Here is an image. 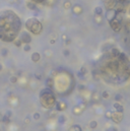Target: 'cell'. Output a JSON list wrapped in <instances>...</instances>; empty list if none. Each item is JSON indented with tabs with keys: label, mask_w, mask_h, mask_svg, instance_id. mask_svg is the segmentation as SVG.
I'll list each match as a JSON object with an SVG mask.
<instances>
[{
	"label": "cell",
	"mask_w": 130,
	"mask_h": 131,
	"mask_svg": "<svg viewBox=\"0 0 130 131\" xmlns=\"http://www.w3.org/2000/svg\"><path fill=\"white\" fill-rule=\"evenodd\" d=\"M117 16V11L115 9H110V10H107L106 12V18L108 19V21H112L113 19H115Z\"/></svg>",
	"instance_id": "cell-6"
},
{
	"label": "cell",
	"mask_w": 130,
	"mask_h": 131,
	"mask_svg": "<svg viewBox=\"0 0 130 131\" xmlns=\"http://www.w3.org/2000/svg\"><path fill=\"white\" fill-rule=\"evenodd\" d=\"M128 12H129V14H130V7H129V9H128Z\"/></svg>",
	"instance_id": "cell-41"
},
{
	"label": "cell",
	"mask_w": 130,
	"mask_h": 131,
	"mask_svg": "<svg viewBox=\"0 0 130 131\" xmlns=\"http://www.w3.org/2000/svg\"><path fill=\"white\" fill-rule=\"evenodd\" d=\"M66 107H67L66 104H65V103H61V102L57 103V105H56V108H57L58 111H64L65 109H66Z\"/></svg>",
	"instance_id": "cell-11"
},
{
	"label": "cell",
	"mask_w": 130,
	"mask_h": 131,
	"mask_svg": "<svg viewBox=\"0 0 130 131\" xmlns=\"http://www.w3.org/2000/svg\"><path fill=\"white\" fill-rule=\"evenodd\" d=\"M36 78H37V79H42V76L39 75V74H36Z\"/></svg>",
	"instance_id": "cell-37"
},
{
	"label": "cell",
	"mask_w": 130,
	"mask_h": 131,
	"mask_svg": "<svg viewBox=\"0 0 130 131\" xmlns=\"http://www.w3.org/2000/svg\"><path fill=\"white\" fill-rule=\"evenodd\" d=\"M50 43H51V44H54V43H55V40H51Z\"/></svg>",
	"instance_id": "cell-40"
},
{
	"label": "cell",
	"mask_w": 130,
	"mask_h": 131,
	"mask_svg": "<svg viewBox=\"0 0 130 131\" xmlns=\"http://www.w3.org/2000/svg\"><path fill=\"white\" fill-rule=\"evenodd\" d=\"M68 1H70V0H68Z\"/></svg>",
	"instance_id": "cell-42"
},
{
	"label": "cell",
	"mask_w": 130,
	"mask_h": 131,
	"mask_svg": "<svg viewBox=\"0 0 130 131\" xmlns=\"http://www.w3.org/2000/svg\"><path fill=\"white\" fill-rule=\"evenodd\" d=\"M113 107H114V109L116 110V112H120V113H122L123 112V106L119 103V102H116V103H114V105H113Z\"/></svg>",
	"instance_id": "cell-10"
},
{
	"label": "cell",
	"mask_w": 130,
	"mask_h": 131,
	"mask_svg": "<svg viewBox=\"0 0 130 131\" xmlns=\"http://www.w3.org/2000/svg\"><path fill=\"white\" fill-rule=\"evenodd\" d=\"M63 55H64V56H68V55H69V50H67V49L63 50Z\"/></svg>",
	"instance_id": "cell-31"
},
{
	"label": "cell",
	"mask_w": 130,
	"mask_h": 131,
	"mask_svg": "<svg viewBox=\"0 0 130 131\" xmlns=\"http://www.w3.org/2000/svg\"><path fill=\"white\" fill-rule=\"evenodd\" d=\"M21 44H23V42H21V40H20V39H17V40H15V41H14V45H15L16 47H20V46H21Z\"/></svg>",
	"instance_id": "cell-23"
},
{
	"label": "cell",
	"mask_w": 130,
	"mask_h": 131,
	"mask_svg": "<svg viewBox=\"0 0 130 131\" xmlns=\"http://www.w3.org/2000/svg\"><path fill=\"white\" fill-rule=\"evenodd\" d=\"M95 21H96L98 25H101V24L103 23L102 15H95Z\"/></svg>",
	"instance_id": "cell-15"
},
{
	"label": "cell",
	"mask_w": 130,
	"mask_h": 131,
	"mask_svg": "<svg viewBox=\"0 0 130 131\" xmlns=\"http://www.w3.org/2000/svg\"><path fill=\"white\" fill-rule=\"evenodd\" d=\"M19 39H20L21 42L25 43V44H30V43L32 42V36H31L28 32H23Z\"/></svg>",
	"instance_id": "cell-5"
},
{
	"label": "cell",
	"mask_w": 130,
	"mask_h": 131,
	"mask_svg": "<svg viewBox=\"0 0 130 131\" xmlns=\"http://www.w3.org/2000/svg\"><path fill=\"white\" fill-rule=\"evenodd\" d=\"M40 117H41V115H40V113H38V112L34 113V115H33V118H34L35 120H39Z\"/></svg>",
	"instance_id": "cell-27"
},
{
	"label": "cell",
	"mask_w": 130,
	"mask_h": 131,
	"mask_svg": "<svg viewBox=\"0 0 130 131\" xmlns=\"http://www.w3.org/2000/svg\"><path fill=\"white\" fill-rule=\"evenodd\" d=\"M16 81H17V77H16L15 75L10 76V82H11V83H16Z\"/></svg>",
	"instance_id": "cell-25"
},
{
	"label": "cell",
	"mask_w": 130,
	"mask_h": 131,
	"mask_svg": "<svg viewBox=\"0 0 130 131\" xmlns=\"http://www.w3.org/2000/svg\"><path fill=\"white\" fill-rule=\"evenodd\" d=\"M0 53H1V55H2L3 57H6V56L8 55V49H6V48H2V49H1V51H0Z\"/></svg>",
	"instance_id": "cell-18"
},
{
	"label": "cell",
	"mask_w": 130,
	"mask_h": 131,
	"mask_svg": "<svg viewBox=\"0 0 130 131\" xmlns=\"http://www.w3.org/2000/svg\"><path fill=\"white\" fill-rule=\"evenodd\" d=\"M26 27H27V29H28L30 32H32V33L35 34V35H39V34L42 33V31H43V26H42V24H41L37 18H35V17L29 18V19L26 21Z\"/></svg>",
	"instance_id": "cell-2"
},
{
	"label": "cell",
	"mask_w": 130,
	"mask_h": 131,
	"mask_svg": "<svg viewBox=\"0 0 130 131\" xmlns=\"http://www.w3.org/2000/svg\"><path fill=\"white\" fill-rule=\"evenodd\" d=\"M65 121H66V118H65L64 116H60V117H59V122H60V123H64Z\"/></svg>",
	"instance_id": "cell-29"
},
{
	"label": "cell",
	"mask_w": 130,
	"mask_h": 131,
	"mask_svg": "<svg viewBox=\"0 0 130 131\" xmlns=\"http://www.w3.org/2000/svg\"><path fill=\"white\" fill-rule=\"evenodd\" d=\"M70 42H71V40L67 39V40H66V45H69V44H70Z\"/></svg>",
	"instance_id": "cell-38"
},
{
	"label": "cell",
	"mask_w": 130,
	"mask_h": 131,
	"mask_svg": "<svg viewBox=\"0 0 130 131\" xmlns=\"http://www.w3.org/2000/svg\"><path fill=\"white\" fill-rule=\"evenodd\" d=\"M122 100H123V97H122L121 95H119V94H118V95H116V96H115V101L120 102V101H122Z\"/></svg>",
	"instance_id": "cell-26"
},
{
	"label": "cell",
	"mask_w": 130,
	"mask_h": 131,
	"mask_svg": "<svg viewBox=\"0 0 130 131\" xmlns=\"http://www.w3.org/2000/svg\"><path fill=\"white\" fill-rule=\"evenodd\" d=\"M31 58H32L33 62L37 63V62H39L40 59H41V54H40L39 52H34V53L32 54V56H31Z\"/></svg>",
	"instance_id": "cell-9"
},
{
	"label": "cell",
	"mask_w": 130,
	"mask_h": 131,
	"mask_svg": "<svg viewBox=\"0 0 130 131\" xmlns=\"http://www.w3.org/2000/svg\"><path fill=\"white\" fill-rule=\"evenodd\" d=\"M63 6H64V8H65V9H69V8H71L72 4H71V2H70V1H68V0H66V1L64 2Z\"/></svg>",
	"instance_id": "cell-16"
},
{
	"label": "cell",
	"mask_w": 130,
	"mask_h": 131,
	"mask_svg": "<svg viewBox=\"0 0 130 131\" xmlns=\"http://www.w3.org/2000/svg\"><path fill=\"white\" fill-rule=\"evenodd\" d=\"M94 12H95V15H102L103 14V8L101 6H97L94 9Z\"/></svg>",
	"instance_id": "cell-13"
},
{
	"label": "cell",
	"mask_w": 130,
	"mask_h": 131,
	"mask_svg": "<svg viewBox=\"0 0 130 131\" xmlns=\"http://www.w3.org/2000/svg\"><path fill=\"white\" fill-rule=\"evenodd\" d=\"M2 68H3V67H2V64H1V63H0V71H1V70H2Z\"/></svg>",
	"instance_id": "cell-39"
},
{
	"label": "cell",
	"mask_w": 130,
	"mask_h": 131,
	"mask_svg": "<svg viewBox=\"0 0 130 131\" xmlns=\"http://www.w3.org/2000/svg\"><path fill=\"white\" fill-rule=\"evenodd\" d=\"M45 55H46L47 57L52 56V50H46V51H45Z\"/></svg>",
	"instance_id": "cell-28"
},
{
	"label": "cell",
	"mask_w": 130,
	"mask_h": 131,
	"mask_svg": "<svg viewBox=\"0 0 130 131\" xmlns=\"http://www.w3.org/2000/svg\"><path fill=\"white\" fill-rule=\"evenodd\" d=\"M69 131H81V129L79 128V126L74 125V126H72V127L69 128Z\"/></svg>",
	"instance_id": "cell-20"
},
{
	"label": "cell",
	"mask_w": 130,
	"mask_h": 131,
	"mask_svg": "<svg viewBox=\"0 0 130 131\" xmlns=\"http://www.w3.org/2000/svg\"><path fill=\"white\" fill-rule=\"evenodd\" d=\"M104 2V5L106 7L107 10H110V9H114L115 6L117 5V1L116 0H103Z\"/></svg>",
	"instance_id": "cell-4"
},
{
	"label": "cell",
	"mask_w": 130,
	"mask_h": 131,
	"mask_svg": "<svg viewBox=\"0 0 130 131\" xmlns=\"http://www.w3.org/2000/svg\"><path fill=\"white\" fill-rule=\"evenodd\" d=\"M36 4H37V3L31 1V0L27 2V6H28V8L31 9V10H36V9H37V5H36Z\"/></svg>",
	"instance_id": "cell-12"
},
{
	"label": "cell",
	"mask_w": 130,
	"mask_h": 131,
	"mask_svg": "<svg viewBox=\"0 0 130 131\" xmlns=\"http://www.w3.org/2000/svg\"><path fill=\"white\" fill-rule=\"evenodd\" d=\"M72 12L74 13V14H81L82 13V7L80 6V5H78V4H76V5H74L73 7H72Z\"/></svg>",
	"instance_id": "cell-8"
},
{
	"label": "cell",
	"mask_w": 130,
	"mask_h": 131,
	"mask_svg": "<svg viewBox=\"0 0 130 131\" xmlns=\"http://www.w3.org/2000/svg\"><path fill=\"white\" fill-rule=\"evenodd\" d=\"M111 119H112L115 123H120V122L122 121V119H123V115H122V113H120V112H114V113H112Z\"/></svg>",
	"instance_id": "cell-7"
},
{
	"label": "cell",
	"mask_w": 130,
	"mask_h": 131,
	"mask_svg": "<svg viewBox=\"0 0 130 131\" xmlns=\"http://www.w3.org/2000/svg\"><path fill=\"white\" fill-rule=\"evenodd\" d=\"M80 73H81V75L84 74V73H86V69H85L84 67H82V68L80 69Z\"/></svg>",
	"instance_id": "cell-34"
},
{
	"label": "cell",
	"mask_w": 130,
	"mask_h": 131,
	"mask_svg": "<svg viewBox=\"0 0 130 131\" xmlns=\"http://www.w3.org/2000/svg\"><path fill=\"white\" fill-rule=\"evenodd\" d=\"M110 27H111V29L114 31V32H116V33H118V32H120L121 31V29H122V24H121V21H119L118 19H113L112 21H110Z\"/></svg>",
	"instance_id": "cell-3"
},
{
	"label": "cell",
	"mask_w": 130,
	"mask_h": 131,
	"mask_svg": "<svg viewBox=\"0 0 130 131\" xmlns=\"http://www.w3.org/2000/svg\"><path fill=\"white\" fill-rule=\"evenodd\" d=\"M112 113H113V112H111V111H107V112H106V117H107V118H109V119H111V117H112Z\"/></svg>",
	"instance_id": "cell-30"
},
{
	"label": "cell",
	"mask_w": 130,
	"mask_h": 131,
	"mask_svg": "<svg viewBox=\"0 0 130 131\" xmlns=\"http://www.w3.org/2000/svg\"><path fill=\"white\" fill-rule=\"evenodd\" d=\"M97 127H98V122H97V121L93 120V121H91V122H90V128H92V129H96Z\"/></svg>",
	"instance_id": "cell-17"
},
{
	"label": "cell",
	"mask_w": 130,
	"mask_h": 131,
	"mask_svg": "<svg viewBox=\"0 0 130 131\" xmlns=\"http://www.w3.org/2000/svg\"><path fill=\"white\" fill-rule=\"evenodd\" d=\"M30 122H31V119H30L29 117H27V118L25 119V123H26V124H30Z\"/></svg>",
	"instance_id": "cell-35"
},
{
	"label": "cell",
	"mask_w": 130,
	"mask_h": 131,
	"mask_svg": "<svg viewBox=\"0 0 130 131\" xmlns=\"http://www.w3.org/2000/svg\"><path fill=\"white\" fill-rule=\"evenodd\" d=\"M30 50H31V46H30V44H25L24 51H25V52H29Z\"/></svg>",
	"instance_id": "cell-24"
},
{
	"label": "cell",
	"mask_w": 130,
	"mask_h": 131,
	"mask_svg": "<svg viewBox=\"0 0 130 131\" xmlns=\"http://www.w3.org/2000/svg\"><path fill=\"white\" fill-rule=\"evenodd\" d=\"M126 29L130 32V20H128V21L126 23Z\"/></svg>",
	"instance_id": "cell-33"
},
{
	"label": "cell",
	"mask_w": 130,
	"mask_h": 131,
	"mask_svg": "<svg viewBox=\"0 0 130 131\" xmlns=\"http://www.w3.org/2000/svg\"><path fill=\"white\" fill-rule=\"evenodd\" d=\"M31 1H33V2H35V3H43L45 0H31Z\"/></svg>",
	"instance_id": "cell-32"
},
{
	"label": "cell",
	"mask_w": 130,
	"mask_h": 131,
	"mask_svg": "<svg viewBox=\"0 0 130 131\" xmlns=\"http://www.w3.org/2000/svg\"><path fill=\"white\" fill-rule=\"evenodd\" d=\"M62 40H63V41H66V40H67V36H66V35H63V36H62Z\"/></svg>",
	"instance_id": "cell-36"
},
{
	"label": "cell",
	"mask_w": 130,
	"mask_h": 131,
	"mask_svg": "<svg viewBox=\"0 0 130 131\" xmlns=\"http://www.w3.org/2000/svg\"><path fill=\"white\" fill-rule=\"evenodd\" d=\"M109 97H110V95H109V93L107 91H104L102 93V98L103 99H109Z\"/></svg>",
	"instance_id": "cell-21"
},
{
	"label": "cell",
	"mask_w": 130,
	"mask_h": 131,
	"mask_svg": "<svg viewBox=\"0 0 130 131\" xmlns=\"http://www.w3.org/2000/svg\"><path fill=\"white\" fill-rule=\"evenodd\" d=\"M81 111H82V109H80V107H75V108L73 109V113H74L75 115L80 114V113H81Z\"/></svg>",
	"instance_id": "cell-19"
},
{
	"label": "cell",
	"mask_w": 130,
	"mask_h": 131,
	"mask_svg": "<svg viewBox=\"0 0 130 131\" xmlns=\"http://www.w3.org/2000/svg\"><path fill=\"white\" fill-rule=\"evenodd\" d=\"M46 84H47V86H48V88H52V86H53V84H54L53 78H51V77L47 78V80H46Z\"/></svg>",
	"instance_id": "cell-14"
},
{
	"label": "cell",
	"mask_w": 130,
	"mask_h": 131,
	"mask_svg": "<svg viewBox=\"0 0 130 131\" xmlns=\"http://www.w3.org/2000/svg\"><path fill=\"white\" fill-rule=\"evenodd\" d=\"M100 98H101V97H100V95H99L98 93H95V94H94V96H93V100H94V101H96V102H99Z\"/></svg>",
	"instance_id": "cell-22"
},
{
	"label": "cell",
	"mask_w": 130,
	"mask_h": 131,
	"mask_svg": "<svg viewBox=\"0 0 130 131\" xmlns=\"http://www.w3.org/2000/svg\"><path fill=\"white\" fill-rule=\"evenodd\" d=\"M21 27L18 15L12 10L0 11V39L11 42L17 36Z\"/></svg>",
	"instance_id": "cell-1"
}]
</instances>
